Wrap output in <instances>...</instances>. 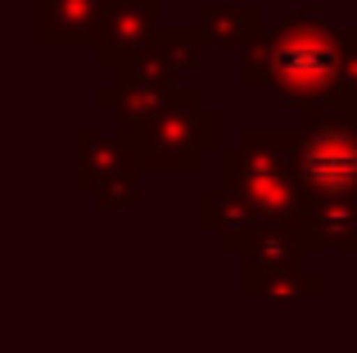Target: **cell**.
<instances>
[{"label":"cell","instance_id":"obj_1","mask_svg":"<svg viewBox=\"0 0 357 353\" xmlns=\"http://www.w3.org/2000/svg\"><path fill=\"white\" fill-rule=\"evenodd\" d=\"M344 63V27L317 14H285L271 32L244 45L240 54V87H276L289 105L307 109L340 91Z\"/></svg>","mask_w":357,"mask_h":353},{"label":"cell","instance_id":"obj_2","mask_svg":"<svg viewBox=\"0 0 357 353\" xmlns=\"http://www.w3.org/2000/svg\"><path fill=\"white\" fill-rule=\"evenodd\" d=\"M303 123L294 127V176L303 204H335L357 213V96L335 91L317 105L298 109Z\"/></svg>","mask_w":357,"mask_h":353},{"label":"cell","instance_id":"obj_3","mask_svg":"<svg viewBox=\"0 0 357 353\" xmlns=\"http://www.w3.org/2000/svg\"><path fill=\"white\" fill-rule=\"evenodd\" d=\"M294 132H240V145L218 150V190H227L240 209H249L262 227H303V190L289 159Z\"/></svg>","mask_w":357,"mask_h":353},{"label":"cell","instance_id":"obj_4","mask_svg":"<svg viewBox=\"0 0 357 353\" xmlns=\"http://www.w3.org/2000/svg\"><path fill=\"white\" fill-rule=\"evenodd\" d=\"M140 168L149 172H195L208 154L222 150V114L204 105L199 87H172L154 118L136 136Z\"/></svg>","mask_w":357,"mask_h":353},{"label":"cell","instance_id":"obj_5","mask_svg":"<svg viewBox=\"0 0 357 353\" xmlns=\"http://www.w3.org/2000/svg\"><path fill=\"white\" fill-rule=\"evenodd\" d=\"M73 150H77V190L96 200V209L118 213V209H136L140 204V154L136 141L127 132H96V127H82L73 136Z\"/></svg>","mask_w":357,"mask_h":353},{"label":"cell","instance_id":"obj_6","mask_svg":"<svg viewBox=\"0 0 357 353\" xmlns=\"http://www.w3.org/2000/svg\"><path fill=\"white\" fill-rule=\"evenodd\" d=\"M114 77L118 82H109V87L96 91V109H105L118 123V132H127V136H136L140 127L163 109V100L172 96V87H176V77L149 50H140L136 59H127V63H118Z\"/></svg>","mask_w":357,"mask_h":353},{"label":"cell","instance_id":"obj_7","mask_svg":"<svg viewBox=\"0 0 357 353\" xmlns=\"http://www.w3.org/2000/svg\"><path fill=\"white\" fill-rule=\"evenodd\" d=\"M158 9L163 0H100V23H96V63L114 73L118 63L136 59L140 50L149 45L158 27Z\"/></svg>","mask_w":357,"mask_h":353},{"label":"cell","instance_id":"obj_8","mask_svg":"<svg viewBox=\"0 0 357 353\" xmlns=\"http://www.w3.org/2000/svg\"><path fill=\"white\" fill-rule=\"evenodd\" d=\"M100 23V0H32V41L41 50L91 45Z\"/></svg>","mask_w":357,"mask_h":353},{"label":"cell","instance_id":"obj_9","mask_svg":"<svg viewBox=\"0 0 357 353\" xmlns=\"http://www.w3.org/2000/svg\"><path fill=\"white\" fill-rule=\"evenodd\" d=\"M307 254H312V245H307L303 227H253V236L240 249V285L249 290L258 276L303 267Z\"/></svg>","mask_w":357,"mask_h":353},{"label":"cell","instance_id":"obj_10","mask_svg":"<svg viewBox=\"0 0 357 353\" xmlns=\"http://www.w3.org/2000/svg\"><path fill=\"white\" fill-rule=\"evenodd\" d=\"M267 32L262 27V9L258 5H204L199 9V36L204 45L218 50H244L249 41Z\"/></svg>","mask_w":357,"mask_h":353},{"label":"cell","instance_id":"obj_11","mask_svg":"<svg viewBox=\"0 0 357 353\" xmlns=\"http://www.w3.org/2000/svg\"><path fill=\"white\" fill-rule=\"evenodd\" d=\"M253 227H262L249 209H240L227 190H204L199 195V231L213 236L227 254H240L244 240L253 236Z\"/></svg>","mask_w":357,"mask_h":353},{"label":"cell","instance_id":"obj_12","mask_svg":"<svg viewBox=\"0 0 357 353\" xmlns=\"http://www.w3.org/2000/svg\"><path fill=\"white\" fill-rule=\"evenodd\" d=\"M145 50L176 77V73H195V68H199V59H204V36H199V27H185V23H172V27L158 23Z\"/></svg>","mask_w":357,"mask_h":353},{"label":"cell","instance_id":"obj_13","mask_svg":"<svg viewBox=\"0 0 357 353\" xmlns=\"http://www.w3.org/2000/svg\"><path fill=\"white\" fill-rule=\"evenodd\" d=\"M326 285L321 272H307V267H285V272H271L258 276L249 285V294H317Z\"/></svg>","mask_w":357,"mask_h":353},{"label":"cell","instance_id":"obj_14","mask_svg":"<svg viewBox=\"0 0 357 353\" xmlns=\"http://www.w3.org/2000/svg\"><path fill=\"white\" fill-rule=\"evenodd\" d=\"M340 91L357 96V23L344 27V63H340Z\"/></svg>","mask_w":357,"mask_h":353}]
</instances>
